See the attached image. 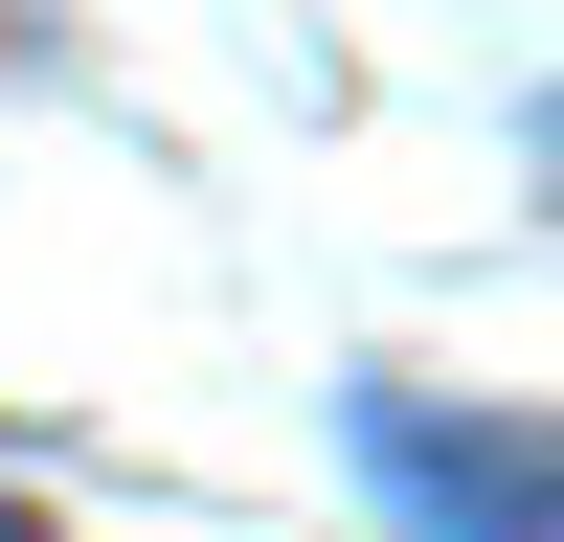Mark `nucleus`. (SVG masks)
Masks as SVG:
<instances>
[{
    "mask_svg": "<svg viewBox=\"0 0 564 542\" xmlns=\"http://www.w3.org/2000/svg\"><path fill=\"white\" fill-rule=\"evenodd\" d=\"M361 475L430 542H542V430H452L430 384H361Z\"/></svg>",
    "mask_w": 564,
    "mask_h": 542,
    "instance_id": "f257e3e1",
    "label": "nucleus"
},
{
    "mask_svg": "<svg viewBox=\"0 0 564 542\" xmlns=\"http://www.w3.org/2000/svg\"><path fill=\"white\" fill-rule=\"evenodd\" d=\"M0 542H45V520H23V497H0Z\"/></svg>",
    "mask_w": 564,
    "mask_h": 542,
    "instance_id": "f03ea898",
    "label": "nucleus"
}]
</instances>
